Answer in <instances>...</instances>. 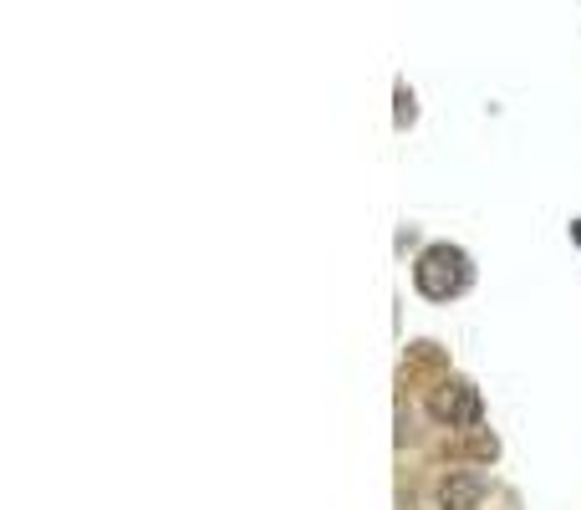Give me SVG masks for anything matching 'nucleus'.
<instances>
[{
  "label": "nucleus",
  "mask_w": 581,
  "mask_h": 510,
  "mask_svg": "<svg viewBox=\"0 0 581 510\" xmlns=\"http://www.w3.org/2000/svg\"><path fill=\"white\" fill-rule=\"evenodd\" d=\"M470 255L460 251V245H429L424 255H418V266H413V286H418V296H429V302H449V296L470 292Z\"/></svg>",
  "instance_id": "f257e3e1"
},
{
  "label": "nucleus",
  "mask_w": 581,
  "mask_h": 510,
  "mask_svg": "<svg viewBox=\"0 0 581 510\" xmlns=\"http://www.w3.org/2000/svg\"><path fill=\"white\" fill-rule=\"evenodd\" d=\"M429 413L449 429H480V419H484L480 389L464 383V377H449V383H439V389L429 393Z\"/></svg>",
  "instance_id": "f03ea898"
},
{
  "label": "nucleus",
  "mask_w": 581,
  "mask_h": 510,
  "mask_svg": "<svg viewBox=\"0 0 581 510\" xmlns=\"http://www.w3.org/2000/svg\"><path fill=\"white\" fill-rule=\"evenodd\" d=\"M490 496V480L474 470H449L439 480V510H480Z\"/></svg>",
  "instance_id": "7ed1b4c3"
},
{
  "label": "nucleus",
  "mask_w": 581,
  "mask_h": 510,
  "mask_svg": "<svg viewBox=\"0 0 581 510\" xmlns=\"http://www.w3.org/2000/svg\"><path fill=\"white\" fill-rule=\"evenodd\" d=\"M408 122H413V98L398 87V128H408Z\"/></svg>",
  "instance_id": "20e7f679"
},
{
  "label": "nucleus",
  "mask_w": 581,
  "mask_h": 510,
  "mask_svg": "<svg viewBox=\"0 0 581 510\" xmlns=\"http://www.w3.org/2000/svg\"><path fill=\"white\" fill-rule=\"evenodd\" d=\"M571 235H577V245H581V219H577V225H571Z\"/></svg>",
  "instance_id": "39448f33"
}]
</instances>
